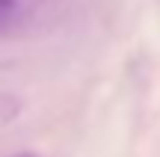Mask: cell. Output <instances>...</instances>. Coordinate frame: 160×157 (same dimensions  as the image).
<instances>
[{"label": "cell", "instance_id": "cell-1", "mask_svg": "<svg viewBox=\"0 0 160 157\" xmlns=\"http://www.w3.org/2000/svg\"><path fill=\"white\" fill-rule=\"evenodd\" d=\"M36 9H39V0H0V33L21 27Z\"/></svg>", "mask_w": 160, "mask_h": 157}, {"label": "cell", "instance_id": "cell-2", "mask_svg": "<svg viewBox=\"0 0 160 157\" xmlns=\"http://www.w3.org/2000/svg\"><path fill=\"white\" fill-rule=\"evenodd\" d=\"M18 116H21V98H15L9 92H0V130L9 128Z\"/></svg>", "mask_w": 160, "mask_h": 157}, {"label": "cell", "instance_id": "cell-3", "mask_svg": "<svg viewBox=\"0 0 160 157\" xmlns=\"http://www.w3.org/2000/svg\"><path fill=\"white\" fill-rule=\"evenodd\" d=\"M18 157H33V154H18Z\"/></svg>", "mask_w": 160, "mask_h": 157}]
</instances>
